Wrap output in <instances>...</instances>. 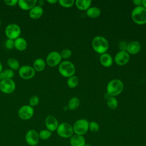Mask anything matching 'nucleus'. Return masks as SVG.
Segmentation results:
<instances>
[{
	"mask_svg": "<svg viewBox=\"0 0 146 146\" xmlns=\"http://www.w3.org/2000/svg\"><path fill=\"white\" fill-rule=\"evenodd\" d=\"M5 46L8 50H11L14 47V40L7 39L5 42Z\"/></svg>",
	"mask_w": 146,
	"mask_h": 146,
	"instance_id": "obj_34",
	"label": "nucleus"
},
{
	"mask_svg": "<svg viewBox=\"0 0 146 146\" xmlns=\"http://www.w3.org/2000/svg\"><path fill=\"white\" fill-rule=\"evenodd\" d=\"M43 14V10L42 6L35 5L29 11V17L32 19H38Z\"/></svg>",
	"mask_w": 146,
	"mask_h": 146,
	"instance_id": "obj_17",
	"label": "nucleus"
},
{
	"mask_svg": "<svg viewBox=\"0 0 146 146\" xmlns=\"http://www.w3.org/2000/svg\"><path fill=\"white\" fill-rule=\"evenodd\" d=\"M33 146H38L37 145H33Z\"/></svg>",
	"mask_w": 146,
	"mask_h": 146,
	"instance_id": "obj_44",
	"label": "nucleus"
},
{
	"mask_svg": "<svg viewBox=\"0 0 146 146\" xmlns=\"http://www.w3.org/2000/svg\"><path fill=\"white\" fill-rule=\"evenodd\" d=\"M4 3L9 6H14L18 4V0H5Z\"/></svg>",
	"mask_w": 146,
	"mask_h": 146,
	"instance_id": "obj_35",
	"label": "nucleus"
},
{
	"mask_svg": "<svg viewBox=\"0 0 146 146\" xmlns=\"http://www.w3.org/2000/svg\"><path fill=\"white\" fill-rule=\"evenodd\" d=\"M84 146H92L91 144H85V145H84Z\"/></svg>",
	"mask_w": 146,
	"mask_h": 146,
	"instance_id": "obj_42",
	"label": "nucleus"
},
{
	"mask_svg": "<svg viewBox=\"0 0 146 146\" xmlns=\"http://www.w3.org/2000/svg\"><path fill=\"white\" fill-rule=\"evenodd\" d=\"M35 72L33 67L29 65H23L20 67L18 70L19 76L25 80H29L34 78Z\"/></svg>",
	"mask_w": 146,
	"mask_h": 146,
	"instance_id": "obj_8",
	"label": "nucleus"
},
{
	"mask_svg": "<svg viewBox=\"0 0 146 146\" xmlns=\"http://www.w3.org/2000/svg\"><path fill=\"white\" fill-rule=\"evenodd\" d=\"M46 62L42 58H37L33 62V68L35 71L41 72L45 68Z\"/></svg>",
	"mask_w": 146,
	"mask_h": 146,
	"instance_id": "obj_21",
	"label": "nucleus"
},
{
	"mask_svg": "<svg viewBox=\"0 0 146 146\" xmlns=\"http://www.w3.org/2000/svg\"><path fill=\"white\" fill-rule=\"evenodd\" d=\"M61 58L63 59H68L69 58L71 55H72V51L71 50L68 48H65L62 50V51L60 52Z\"/></svg>",
	"mask_w": 146,
	"mask_h": 146,
	"instance_id": "obj_33",
	"label": "nucleus"
},
{
	"mask_svg": "<svg viewBox=\"0 0 146 146\" xmlns=\"http://www.w3.org/2000/svg\"><path fill=\"white\" fill-rule=\"evenodd\" d=\"M119 46V48L121 50V51H125V50H127V43L125 41H121L120 42Z\"/></svg>",
	"mask_w": 146,
	"mask_h": 146,
	"instance_id": "obj_36",
	"label": "nucleus"
},
{
	"mask_svg": "<svg viewBox=\"0 0 146 146\" xmlns=\"http://www.w3.org/2000/svg\"><path fill=\"white\" fill-rule=\"evenodd\" d=\"M47 1L48 3H49L50 4H54L58 2L57 0H47Z\"/></svg>",
	"mask_w": 146,
	"mask_h": 146,
	"instance_id": "obj_38",
	"label": "nucleus"
},
{
	"mask_svg": "<svg viewBox=\"0 0 146 146\" xmlns=\"http://www.w3.org/2000/svg\"><path fill=\"white\" fill-rule=\"evenodd\" d=\"M0 82H1V79H0Z\"/></svg>",
	"mask_w": 146,
	"mask_h": 146,
	"instance_id": "obj_45",
	"label": "nucleus"
},
{
	"mask_svg": "<svg viewBox=\"0 0 146 146\" xmlns=\"http://www.w3.org/2000/svg\"><path fill=\"white\" fill-rule=\"evenodd\" d=\"M133 21L137 25H142L146 23V9L143 6H136L131 13Z\"/></svg>",
	"mask_w": 146,
	"mask_h": 146,
	"instance_id": "obj_3",
	"label": "nucleus"
},
{
	"mask_svg": "<svg viewBox=\"0 0 146 146\" xmlns=\"http://www.w3.org/2000/svg\"><path fill=\"white\" fill-rule=\"evenodd\" d=\"M56 132L60 137L63 138L71 137L74 134L72 126L66 122H63L59 124Z\"/></svg>",
	"mask_w": 146,
	"mask_h": 146,
	"instance_id": "obj_7",
	"label": "nucleus"
},
{
	"mask_svg": "<svg viewBox=\"0 0 146 146\" xmlns=\"http://www.w3.org/2000/svg\"><path fill=\"white\" fill-rule=\"evenodd\" d=\"M58 71L62 76L69 78L74 75L75 72V67L70 61L64 60L59 64Z\"/></svg>",
	"mask_w": 146,
	"mask_h": 146,
	"instance_id": "obj_4",
	"label": "nucleus"
},
{
	"mask_svg": "<svg viewBox=\"0 0 146 146\" xmlns=\"http://www.w3.org/2000/svg\"><path fill=\"white\" fill-rule=\"evenodd\" d=\"M107 104L111 110H115L118 106V102L114 96H110L107 99Z\"/></svg>",
	"mask_w": 146,
	"mask_h": 146,
	"instance_id": "obj_28",
	"label": "nucleus"
},
{
	"mask_svg": "<svg viewBox=\"0 0 146 146\" xmlns=\"http://www.w3.org/2000/svg\"><path fill=\"white\" fill-rule=\"evenodd\" d=\"M78 83H79V79L78 76L75 75H73L69 77L67 81V86L71 88H75L78 86Z\"/></svg>",
	"mask_w": 146,
	"mask_h": 146,
	"instance_id": "obj_27",
	"label": "nucleus"
},
{
	"mask_svg": "<svg viewBox=\"0 0 146 146\" xmlns=\"http://www.w3.org/2000/svg\"><path fill=\"white\" fill-rule=\"evenodd\" d=\"M36 3L37 0H19L17 5L22 10L30 11Z\"/></svg>",
	"mask_w": 146,
	"mask_h": 146,
	"instance_id": "obj_15",
	"label": "nucleus"
},
{
	"mask_svg": "<svg viewBox=\"0 0 146 146\" xmlns=\"http://www.w3.org/2000/svg\"><path fill=\"white\" fill-rule=\"evenodd\" d=\"M7 64L9 68L13 71L18 70L20 68L19 62L14 58H9L7 60Z\"/></svg>",
	"mask_w": 146,
	"mask_h": 146,
	"instance_id": "obj_24",
	"label": "nucleus"
},
{
	"mask_svg": "<svg viewBox=\"0 0 146 146\" xmlns=\"http://www.w3.org/2000/svg\"><path fill=\"white\" fill-rule=\"evenodd\" d=\"M62 58L59 52L53 51L48 54L46 56V62L50 67H55L61 62Z\"/></svg>",
	"mask_w": 146,
	"mask_h": 146,
	"instance_id": "obj_11",
	"label": "nucleus"
},
{
	"mask_svg": "<svg viewBox=\"0 0 146 146\" xmlns=\"http://www.w3.org/2000/svg\"><path fill=\"white\" fill-rule=\"evenodd\" d=\"M124 84L121 80L114 79L110 80L107 85V92L110 96H115L119 95L123 90Z\"/></svg>",
	"mask_w": 146,
	"mask_h": 146,
	"instance_id": "obj_2",
	"label": "nucleus"
},
{
	"mask_svg": "<svg viewBox=\"0 0 146 146\" xmlns=\"http://www.w3.org/2000/svg\"><path fill=\"white\" fill-rule=\"evenodd\" d=\"M2 68H3V66H2V64L1 63V62H0V73L2 71Z\"/></svg>",
	"mask_w": 146,
	"mask_h": 146,
	"instance_id": "obj_41",
	"label": "nucleus"
},
{
	"mask_svg": "<svg viewBox=\"0 0 146 146\" xmlns=\"http://www.w3.org/2000/svg\"><path fill=\"white\" fill-rule=\"evenodd\" d=\"M45 125L47 129L51 132H54L56 131L59 125L58 121L55 116L52 115H48L45 119Z\"/></svg>",
	"mask_w": 146,
	"mask_h": 146,
	"instance_id": "obj_14",
	"label": "nucleus"
},
{
	"mask_svg": "<svg viewBox=\"0 0 146 146\" xmlns=\"http://www.w3.org/2000/svg\"><path fill=\"white\" fill-rule=\"evenodd\" d=\"M70 143L71 146H84L86 144V140L83 136L74 135L70 137Z\"/></svg>",
	"mask_w": 146,
	"mask_h": 146,
	"instance_id": "obj_18",
	"label": "nucleus"
},
{
	"mask_svg": "<svg viewBox=\"0 0 146 146\" xmlns=\"http://www.w3.org/2000/svg\"><path fill=\"white\" fill-rule=\"evenodd\" d=\"M39 139L38 132L34 129H30L26 133L25 140L30 146L37 145Z\"/></svg>",
	"mask_w": 146,
	"mask_h": 146,
	"instance_id": "obj_12",
	"label": "nucleus"
},
{
	"mask_svg": "<svg viewBox=\"0 0 146 146\" xmlns=\"http://www.w3.org/2000/svg\"><path fill=\"white\" fill-rule=\"evenodd\" d=\"M80 105V100L76 97H73L68 103V107L70 110H76Z\"/></svg>",
	"mask_w": 146,
	"mask_h": 146,
	"instance_id": "obj_26",
	"label": "nucleus"
},
{
	"mask_svg": "<svg viewBox=\"0 0 146 146\" xmlns=\"http://www.w3.org/2000/svg\"><path fill=\"white\" fill-rule=\"evenodd\" d=\"M129 54L126 51H120L115 55L114 60L115 63L119 66H124L129 60Z\"/></svg>",
	"mask_w": 146,
	"mask_h": 146,
	"instance_id": "obj_13",
	"label": "nucleus"
},
{
	"mask_svg": "<svg viewBox=\"0 0 146 146\" xmlns=\"http://www.w3.org/2000/svg\"><path fill=\"white\" fill-rule=\"evenodd\" d=\"M141 44L136 40L131 41L127 44V51L130 54H137L141 50Z\"/></svg>",
	"mask_w": 146,
	"mask_h": 146,
	"instance_id": "obj_16",
	"label": "nucleus"
},
{
	"mask_svg": "<svg viewBox=\"0 0 146 146\" xmlns=\"http://www.w3.org/2000/svg\"><path fill=\"white\" fill-rule=\"evenodd\" d=\"M91 0H76L75 5L77 8L80 10H87L91 4Z\"/></svg>",
	"mask_w": 146,
	"mask_h": 146,
	"instance_id": "obj_22",
	"label": "nucleus"
},
{
	"mask_svg": "<svg viewBox=\"0 0 146 146\" xmlns=\"http://www.w3.org/2000/svg\"><path fill=\"white\" fill-rule=\"evenodd\" d=\"M100 62L102 66L108 67L112 64L113 59L111 55L108 53H104L101 54L100 56Z\"/></svg>",
	"mask_w": 146,
	"mask_h": 146,
	"instance_id": "obj_20",
	"label": "nucleus"
},
{
	"mask_svg": "<svg viewBox=\"0 0 146 146\" xmlns=\"http://www.w3.org/2000/svg\"><path fill=\"white\" fill-rule=\"evenodd\" d=\"M59 5L64 7H70L72 6L75 3L74 0H59L58 1Z\"/></svg>",
	"mask_w": 146,
	"mask_h": 146,
	"instance_id": "obj_30",
	"label": "nucleus"
},
{
	"mask_svg": "<svg viewBox=\"0 0 146 146\" xmlns=\"http://www.w3.org/2000/svg\"><path fill=\"white\" fill-rule=\"evenodd\" d=\"M14 76V71L10 68H7L2 71L0 73V79L1 80L5 79H12Z\"/></svg>",
	"mask_w": 146,
	"mask_h": 146,
	"instance_id": "obj_25",
	"label": "nucleus"
},
{
	"mask_svg": "<svg viewBox=\"0 0 146 146\" xmlns=\"http://www.w3.org/2000/svg\"><path fill=\"white\" fill-rule=\"evenodd\" d=\"M34 110L33 107L30 105L22 106L18 111V115L22 120H26L30 119L34 115Z\"/></svg>",
	"mask_w": 146,
	"mask_h": 146,
	"instance_id": "obj_10",
	"label": "nucleus"
},
{
	"mask_svg": "<svg viewBox=\"0 0 146 146\" xmlns=\"http://www.w3.org/2000/svg\"><path fill=\"white\" fill-rule=\"evenodd\" d=\"M39 103V98L36 95H33L29 99V105L33 107L36 106Z\"/></svg>",
	"mask_w": 146,
	"mask_h": 146,
	"instance_id": "obj_32",
	"label": "nucleus"
},
{
	"mask_svg": "<svg viewBox=\"0 0 146 146\" xmlns=\"http://www.w3.org/2000/svg\"><path fill=\"white\" fill-rule=\"evenodd\" d=\"M86 14L88 17L91 18H95L100 15L101 10L98 7H91L86 10Z\"/></svg>",
	"mask_w": 146,
	"mask_h": 146,
	"instance_id": "obj_23",
	"label": "nucleus"
},
{
	"mask_svg": "<svg viewBox=\"0 0 146 146\" xmlns=\"http://www.w3.org/2000/svg\"><path fill=\"white\" fill-rule=\"evenodd\" d=\"M15 83L12 79H5L1 80L0 90L6 94L13 92L15 89Z\"/></svg>",
	"mask_w": 146,
	"mask_h": 146,
	"instance_id": "obj_9",
	"label": "nucleus"
},
{
	"mask_svg": "<svg viewBox=\"0 0 146 146\" xmlns=\"http://www.w3.org/2000/svg\"><path fill=\"white\" fill-rule=\"evenodd\" d=\"M89 129L92 132H97L99 130V125L96 121H91L89 123Z\"/></svg>",
	"mask_w": 146,
	"mask_h": 146,
	"instance_id": "obj_31",
	"label": "nucleus"
},
{
	"mask_svg": "<svg viewBox=\"0 0 146 146\" xmlns=\"http://www.w3.org/2000/svg\"><path fill=\"white\" fill-rule=\"evenodd\" d=\"M37 3H38V5L40 6H42L43 3H44V1H37Z\"/></svg>",
	"mask_w": 146,
	"mask_h": 146,
	"instance_id": "obj_39",
	"label": "nucleus"
},
{
	"mask_svg": "<svg viewBox=\"0 0 146 146\" xmlns=\"http://www.w3.org/2000/svg\"><path fill=\"white\" fill-rule=\"evenodd\" d=\"M38 133H39V139L43 140H46L48 139L52 135V132L48 131V129H42Z\"/></svg>",
	"mask_w": 146,
	"mask_h": 146,
	"instance_id": "obj_29",
	"label": "nucleus"
},
{
	"mask_svg": "<svg viewBox=\"0 0 146 146\" xmlns=\"http://www.w3.org/2000/svg\"><path fill=\"white\" fill-rule=\"evenodd\" d=\"M1 23H2V22H1V20H0V26H1Z\"/></svg>",
	"mask_w": 146,
	"mask_h": 146,
	"instance_id": "obj_43",
	"label": "nucleus"
},
{
	"mask_svg": "<svg viewBox=\"0 0 146 146\" xmlns=\"http://www.w3.org/2000/svg\"><path fill=\"white\" fill-rule=\"evenodd\" d=\"M14 47L19 51H23L27 48V42L23 38L19 37L14 40Z\"/></svg>",
	"mask_w": 146,
	"mask_h": 146,
	"instance_id": "obj_19",
	"label": "nucleus"
},
{
	"mask_svg": "<svg viewBox=\"0 0 146 146\" xmlns=\"http://www.w3.org/2000/svg\"><path fill=\"white\" fill-rule=\"evenodd\" d=\"M142 6H143L145 9H146V0H143Z\"/></svg>",
	"mask_w": 146,
	"mask_h": 146,
	"instance_id": "obj_40",
	"label": "nucleus"
},
{
	"mask_svg": "<svg viewBox=\"0 0 146 146\" xmlns=\"http://www.w3.org/2000/svg\"><path fill=\"white\" fill-rule=\"evenodd\" d=\"M92 47L96 52L102 54L106 53L109 47L108 40L102 36H96L92 40Z\"/></svg>",
	"mask_w": 146,
	"mask_h": 146,
	"instance_id": "obj_1",
	"label": "nucleus"
},
{
	"mask_svg": "<svg viewBox=\"0 0 146 146\" xmlns=\"http://www.w3.org/2000/svg\"><path fill=\"white\" fill-rule=\"evenodd\" d=\"M72 128L75 135L83 136L89 129V122L84 119L77 120L74 123Z\"/></svg>",
	"mask_w": 146,
	"mask_h": 146,
	"instance_id": "obj_5",
	"label": "nucleus"
},
{
	"mask_svg": "<svg viewBox=\"0 0 146 146\" xmlns=\"http://www.w3.org/2000/svg\"><path fill=\"white\" fill-rule=\"evenodd\" d=\"M133 3L136 6H142L143 0H133Z\"/></svg>",
	"mask_w": 146,
	"mask_h": 146,
	"instance_id": "obj_37",
	"label": "nucleus"
},
{
	"mask_svg": "<svg viewBox=\"0 0 146 146\" xmlns=\"http://www.w3.org/2000/svg\"><path fill=\"white\" fill-rule=\"evenodd\" d=\"M5 33L7 39L14 40L19 37L21 33V29L18 25L10 23L6 27Z\"/></svg>",
	"mask_w": 146,
	"mask_h": 146,
	"instance_id": "obj_6",
	"label": "nucleus"
}]
</instances>
